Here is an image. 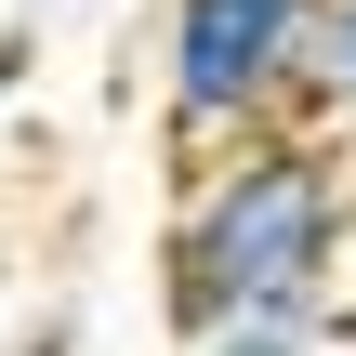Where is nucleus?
I'll list each match as a JSON object with an SVG mask.
<instances>
[{
    "mask_svg": "<svg viewBox=\"0 0 356 356\" xmlns=\"http://www.w3.org/2000/svg\"><path fill=\"white\" fill-rule=\"evenodd\" d=\"M356 277V159L330 132H251L185 172L172 238H159V317L172 343L225 330H330Z\"/></svg>",
    "mask_w": 356,
    "mask_h": 356,
    "instance_id": "f257e3e1",
    "label": "nucleus"
},
{
    "mask_svg": "<svg viewBox=\"0 0 356 356\" xmlns=\"http://www.w3.org/2000/svg\"><path fill=\"white\" fill-rule=\"evenodd\" d=\"M304 53H317V0H159V119L172 159H225L251 132L304 119Z\"/></svg>",
    "mask_w": 356,
    "mask_h": 356,
    "instance_id": "f03ea898",
    "label": "nucleus"
},
{
    "mask_svg": "<svg viewBox=\"0 0 356 356\" xmlns=\"http://www.w3.org/2000/svg\"><path fill=\"white\" fill-rule=\"evenodd\" d=\"M356 119V0H317V53H304V132Z\"/></svg>",
    "mask_w": 356,
    "mask_h": 356,
    "instance_id": "7ed1b4c3",
    "label": "nucleus"
},
{
    "mask_svg": "<svg viewBox=\"0 0 356 356\" xmlns=\"http://www.w3.org/2000/svg\"><path fill=\"white\" fill-rule=\"evenodd\" d=\"M172 356H330V330H225V343H172Z\"/></svg>",
    "mask_w": 356,
    "mask_h": 356,
    "instance_id": "20e7f679",
    "label": "nucleus"
},
{
    "mask_svg": "<svg viewBox=\"0 0 356 356\" xmlns=\"http://www.w3.org/2000/svg\"><path fill=\"white\" fill-rule=\"evenodd\" d=\"M26 66H40V40H26V26H0V119H13V92H26Z\"/></svg>",
    "mask_w": 356,
    "mask_h": 356,
    "instance_id": "39448f33",
    "label": "nucleus"
},
{
    "mask_svg": "<svg viewBox=\"0 0 356 356\" xmlns=\"http://www.w3.org/2000/svg\"><path fill=\"white\" fill-rule=\"evenodd\" d=\"M0 356H66V317H26V330H0Z\"/></svg>",
    "mask_w": 356,
    "mask_h": 356,
    "instance_id": "423d86ee",
    "label": "nucleus"
},
{
    "mask_svg": "<svg viewBox=\"0 0 356 356\" xmlns=\"http://www.w3.org/2000/svg\"><path fill=\"white\" fill-rule=\"evenodd\" d=\"M330 356H356V330H330Z\"/></svg>",
    "mask_w": 356,
    "mask_h": 356,
    "instance_id": "0eeeda50",
    "label": "nucleus"
}]
</instances>
